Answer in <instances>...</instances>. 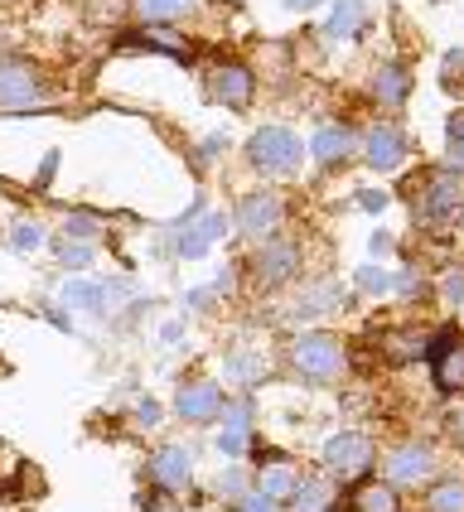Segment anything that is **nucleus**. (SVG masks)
I'll return each instance as SVG.
<instances>
[{
    "label": "nucleus",
    "mask_w": 464,
    "mask_h": 512,
    "mask_svg": "<svg viewBox=\"0 0 464 512\" xmlns=\"http://www.w3.org/2000/svg\"><path fill=\"white\" fill-rule=\"evenodd\" d=\"M431 474V450L426 445H406V450H392L387 455V479L392 484H416Z\"/></svg>",
    "instance_id": "12"
},
{
    "label": "nucleus",
    "mask_w": 464,
    "mask_h": 512,
    "mask_svg": "<svg viewBox=\"0 0 464 512\" xmlns=\"http://www.w3.org/2000/svg\"><path fill=\"white\" fill-rule=\"evenodd\" d=\"M242 512H276V503H271L266 493H247V498H242Z\"/></svg>",
    "instance_id": "37"
},
{
    "label": "nucleus",
    "mask_w": 464,
    "mask_h": 512,
    "mask_svg": "<svg viewBox=\"0 0 464 512\" xmlns=\"http://www.w3.org/2000/svg\"><path fill=\"white\" fill-rule=\"evenodd\" d=\"M358 208H368V213H382V208H387V194H377V189H363V194H358Z\"/></svg>",
    "instance_id": "36"
},
{
    "label": "nucleus",
    "mask_w": 464,
    "mask_h": 512,
    "mask_svg": "<svg viewBox=\"0 0 464 512\" xmlns=\"http://www.w3.org/2000/svg\"><path fill=\"white\" fill-rule=\"evenodd\" d=\"M63 300H68V305H78V310H92V314L107 310V300H102V285H92V281H68Z\"/></svg>",
    "instance_id": "22"
},
{
    "label": "nucleus",
    "mask_w": 464,
    "mask_h": 512,
    "mask_svg": "<svg viewBox=\"0 0 464 512\" xmlns=\"http://www.w3.org/2000/svg\"><path fill=\"white\" fill-rule=\"evenodd\" d=\"M121 49L126 54H141V49H160V54H170V58H189V49L179 44V39H170V34H160V29H145V34H131V39H121Z\"/></svg>",
    "instance_id": "19"
},
{
    "label": "nucleus",
    "mask_w": 464,
    "mask_h": 512,
    "mask_svg": "<svg viewBox=\"0 0 464 512\" xmlns=\"http://www.w3.org/2000/svg\"><path fill=\"white\" fill-rule=\"evenodd\" d=\"M445 430H450V435H455V440L464 445V401H460V406H450V411H445Z\"/></svg>",
    "instance_id": "35"
},
{
    "label": "nucleus",
    "mask_w": 464,
    "mask_h": 512,
    "mask_svg": "<svg viewBox=\"0 0 464 512\" xmlns=\"http://www.w3.org/2000/svg\"><path fill=\"white\" fill-rule=\"evenodd\" d=\"M252 165L266 174H290L300 165V141L290 136L286 126H261L252 136Z\"/></svg>",
    "instance_id": "2"
},
{
    "label": "nucleus",
    "mask_w": 464,
    "mask_h": 512,
    "mask_svg": "<svg viewBox=\"0 0 464 512\" xmlns=\"http://www.w3.org/2000/svg\"><path fill=\"white\" fill-rule=\"evenodd\" d=\"M295 488H300V469H295L290 459H266V464H261V493H266L271 503L295 498Z\"/></svg>",
    "instance_id": "15"
},
{
    "label": "nucleus",
    "mask_w": 464,
    "mask_h": 512,
    "mask_svg": "<svg viewBox=\"0 0 464 512\" xmlns=\"http://www.w3.org/2000/svg\"><path fill=\"white\" fill-rule=\"evenodd\" d=\"M406 160V141L397 126H377L373 136H368V165L373 170H402Z\"/></svg>",
    "instance_id": "11"
},
{
    "label": "nucleus",
    "mask_w": 464,
    "mask_h": 512,
    "mask_svg": "<svg viewBox=\"0 0 464 512\" xmlns=\"http://www.w3.org/2000/svg\"><path fill=\"white\" fill-rule=\"evenodd\" d=\"M310 150H315V160H324V165H339L348 150H353V136H348V126H319Z\"/></svg>",
    "instance_id": "17"
},
{
    "label": "nucleus",
    "mask_w": 464,
    "mask_h": 512,
    "mask_svg": "<svg viewBox=\"0 0 464 512\" xmlns=\"http://www.w3.org/2000/svg\"><path fill=\"white\" fill-rule=\"evenodd\" d=\"M431 512H464V484H435Z\"/></svg>",
    "instance_id": "25"
},
{
    "label": "nucleus",
    "mask_w": 464,
    "mask_h": 512,
    "mask_svg": "<svg viewBox=\"0 0 464 512\" xmlns=\"http://www.w3.org/2000/svg\"><path fill=\"white\" fill-rule=\"evenodd\" d=\"M92 228H97V218H92V213H73V218H68V237H78V242H83Z\"/></svg>",
    "instance_id": "33"
},
{
    "label": "nucleus",
    "mask_w": 464,
    "mask_h": 512,
    "mask_svg": "<svg viewBox=\"0 0 464 512\" xmlns=\"http://www.w3.org/2000/svg\"><path fill=\"white\" fill-rule=\"evenodd\" d=\"M237 228L247 237H266V232L281 228V199L276 194H252V199L237 203Z\"/></svg>",
    "instance_id": "6"
},
{
    "label": "nucleus",
    "mask_w": 464,
    "mask_h": 512,
    "mask_svg": "<svg viewBox=\"0 0 464 512\" xmlns=\"http://www.w3.org/2000/svg\"><path fill=\"white\" fill-rule=\"evenodd\" d=\"M435 382L445 392H464V339L435 343Z\"/></svg>",
    "instance_id": "13"
},
{
    "label": "nucleus",
    "mask_w": 464,
    "mask_h": 512,
    "mask_svg": "<svg viewBox=\"0 0 464 512\" xmlns=\"http://www.w3.org/2000/svg\"><path fill=\"white\" fill-rule=\"evenodd\" d=\"M218 232H223V218H218V213H203L194 228H189V223L179 228V237H174V252H179V256H203L213 242H218Z\"/></svg>",
    "instance_id": "14"
},
{
    "label": "nucleus",
    "mask_w": 464,
    "mask_h": 512,
    "mask_svg": "<svg viewBox=\"0 0 464 512\" xmlns=\"http://www.w3.org/2000/svg\"><path fill=\"white\" fill-rule=\"evenodd\" d=\"M10 247H15V252H39V247H44V228H39V223H20V228L10 232Z\"/></svg>",
    "instance_id": "29"
},
{
    "label": "nucleus",
    "mask_w": 464,
    "mask_h": 512,
    "mask_svg": "<svg viewBox=\"0 0 464 512\" xmlns=\"http://www.w3.org/2000/svg\"><path fill=\"white\" fill-rule=\"evenodd\" d=\"M54 252H58V261H63V266H87V261H92V242H78V237H63V242H58Z\"/></svg>",
    "instance_id": "28"
},
{
    "label": "nucleus",
    "mask_w": 464,
    "mask_h": 512,
    "mask_svg": "<svg viewBox=\"0 0 464 512\" xmlns=\"http://www.w3.org/2000/svg\"><path fill=\"white\" fill-rule=\"evenodd\" d=\"M353 512H397V493L387 484H363L353 493Z\"/></svg>",
    "instance_id": "21"
},
{
    "label": "nucleus",
    "mask_w": 464,
    "mask_h": 512,
    "mask_svg": "<svg viewBox=\"0 0 464 512\" xmlns=\"http://www.w3.org/2000/svg\"><path fill=\"white\" fill-rule=\"evenodd\" d=\"M44 87L29 63H0V107H39Z\"/></svg>",
    "instance_id": "5"
},
{
    "label": "nucleus",
    "mask_w": 464,
    "mask_h": 512,
    "mask_svg": "<svg viewBox=\"0 0 464 512\" xmlns=\"http://www.w3.org/2000/svg\"><path fill=\"white\" fill-rule=\"evenodd\" d=\"M208 87H213V97H218V102H228V107H247V102H252V73H247L242 63H223V68H213Z\"/></svg>",
    "instance_id": "9"
},
{
    "label": "nucleus",
    "mask_w": 464,
    "mask_h": 512,
    "mask_svg": "<svg viewBox=\"0 0 464 512\" xmlns=\"http://www.w3.org/2000/svg\"><path fill=\"white\" fill-rule=\"evenodd\" d=\"M223 498H237V503H242V498H247V479H242V469H228V474H223Z\"/></svg>",
    "instance_id": "32"
},
{
    "label": "nucleus",
    "mask_w": 464,
    "mask_h": 512,
    "mask_svg": "<svg viewBox=\"0 0 464 512\" xmlns=\"http://www.w3.org/2000/svg\"><path fill=\"white\" fill-rule=\"evenodd\" d=\"M455 208H460V174L435 170L431 179H426V194H421V208H416V223L440 228V223H445Z\"/></svg>",
    "instance_id": "3"
},
{
    "label": "nucleus",
    "mask_w": 464,
    "mask_h": 512,
    "mask_svg": "<svg viewBox=\"0 0 464 512\" xmlns=\"http://www.w3.org/2000/svg\"><path fill=\"white\" fill-rule=\"evenodd\" d=\"M329 484H300L295 488V512H329Z\"/></svg>",
    "instance_id": "24"
},
{
    "label": "nucleus",
    "mask_w": 464,
    "mask_h": 512,
    "mask_svg": "<svg viewBox=\"0 0 464 512\" xmlns=\"http://www.w3.org/2000/svg\"><path fill=\"white\" fill-rule=\"evenodd\" d=\"M247 445H252V406H247V401H232L228 421H223V435H218V450L237 459V455H247Z\"/></svg>",
    "instance_id": "10"
},
{
    "label": "nucleus",
    "mask_w": 464,
    "mask_h": 512,
    "mask_svg": "<svg viewBox=\"0 0 464 512\" xmlns=\"http://www.w3.org/2000/svg\"><path fill=\"white\" fill-rule=\"evenodd\" d=\"M358 25H363V0H339L324 29H329V34H353Z\"/></svg>",
    "instance_id": "23"
},
{
    "label": "nucleus",
    "mask_w": 464,
    "mask_h": 512,
    "mask_svg": "<svg viewBox=\"0 0 464 512\" xmlns=\"http://www.w3.org/2000/svg\"><path fill=\"white\" fill-rule=\"evenodd\" d=\"M257 271H261V281H290V271H295V247H290V242H271V247L257 256Z\"/></svg>",
    "instance_id": "18"
},
{
    "label": "nucleus",
    "mask_w": 464,
    "mask_h": 512,
    "mask_svg": "<svg viewBox=\"0 0 464 512\" xmlns=\"http://www.w3.org/2000/svg\"><path fill=\"white\" fill-rule=\"evenodd\" d=\"M373 92H377V102L402 107L406 92H411V73H406V68H397V63H382V68H377V78H373Z\"/></svg>",
    "instance_id": "16"
},
{
    "label": "nucleus",
    "mask_w": 464,
    "mask_h": 512,
    "mask_svg": "<svg viewBox=\"0 0 464 512\" xmlns=\"http://www.w3.org/2000/svg\"><path fill=\"white\" fill-rule=\"evenodd\" d=\"M150 479H155V484L160 488H174V493H179V488H189L194 484V459H189V450H160V455L150 459Z\"/></svg>",
    "instance_id": "8"
},
{
    "label": "nucleus",
    "mask_w": 464,
    "mask_h": 512,
    "mask_svg": "<svg viewBox=\"0 0 464 512\" xmlns=\"http://www.w3.org/2000/svg\"><path fill=\"white\" fill-rule=\"evenodd\" d=\"M290 358H295V368L305 372V377H319V382L339 377V368H344V348H339L334 334H305V339H295Z\"/></svg>",
    "instance_id": "1"
},
{
    "label": "nucleus",
    "mask_w": 464,
    "mask_h": 512,
    "mask_svg": "<svg viewBox=\"0 0 464 512\" xmlns=\"http://www.w3.org/2000/svg\"><path fill=\"white\" fill-rule=\"evenodd\" d=\"M382 348H387L397 363H406V358H421L426 339H416V334H387V339H382Z\"/></svg>",
    "instance_id": "26"
},
{
    "label": "nucleus",
    "mask_w": 464,
    "mask_h": 512,
    "mask_svg": "<svg viewBox=\"0 0 464 512\" xmlns=\"http://www.w3.org/2000/svg\"><path fill=\"white\" fill-rule=\"evenodd\" d=\"M174 411H179L184 421H213V416L223 411V392H218L213 382H184L179 397H174Z\"/></svg>",
    "instance_id": "7"
},
{
    "label": "nucleus",
    "mask_w": 464,
    "mask_h": 512,
    "mask_svg": "<svg viewBox=\"0 0 464 512\" xmlns=\"http://www.w3.org/2000/svg\"><path fill=\"white\" fill-rule=\"evenodd\" d=\"M54 165H58V155H49V160H44V170H39V184H49V179H54Z\"/></svg>",
    "instance_id": "39"
},
{
    "label": "nucleus",
    "mask_w": 464,
    "mask_h": 512,
    "mask_svg": "<svg viewBox=\"0 0 464 512\" xmlns=\"http://www.w3.org/2000/svg\"><path fill=\"white\" fill-rule=\"evenodd\" d=\"M189 10H194V0H136V15L145 25H170V20L189 15Z\"/></svg>",
    "instance_id": "20"
},
{
    "label": "nucleus",
    "mask_w": 464,
    "mask_h": 512,
    "mask_svg": "<svg viewBox=\"0 0 464 512\" xmlns=\"http://www.w3.org/2000/svg\"><path fill=\"white\" fill-rule=\"evenodd\" d=\"M228 372H232V377H242V382H252V377L261 372V363H252V353H232V358H228Z\"/></svg>",
    "instance_id": "31"
},
{
    "label": "nucleus",
    "mask_w": 464,
    "mask_h": 512,
    "mask_svg": "<svg viewBox=\"0 0 464 512\" xmlns=\"http://www.w3.org/2000/svg\"><path fill=\"white\" fill-rule=\"evenodd\" d=\"M440 290H445V300H464V271H445V276H440Z\"/></svg>",
    "instance_id": "34"
},
{
    "label": "nucleus",
    "mask_w": 464,
    "mask_h": 512,
    "mask_svg": "<svg viewBox=\"0 0 464 512\" xmlns=\"http://www.w3.org/2000/svg\"><path fill=\"white\" fill-rule=\"evenodd\" d=\"M290 10H310V5H319V0H286Z\"/></svg>",
    "instance_id": "40"
},
{
    "label": "nucleus",
    "mask_w": 464,
    "mask_h": 512,
    "mask_svg": "<svg viewBox=\"0 0 464 512\" xmlns=\"http://www.w3.org/2000/svg\"><path fill=\"white\" fill-rule=\"evenodd\" d=\"M373 256H392V237H387V232H377L373 237Z\"/></svg>",
    "instance_id": "38"
},
{
    "label": "nucleus",
    "mask_w": 464,
    "mask_h": 512,
    "mask_svg": "<svg viewBox=\"0 0 464 512\" xmlns=\"http://www.w3.org/2000/svg\"><path fill=\"white\" fill-rule=\"evenodd\" d=\"M450 160H455V170H464V112L450 116Z\"/></svg>",
    "instance_id": "30"
},
{
    "label": "nucleus",
    "mask_w": 464,
    "mask_h": 512,
    "mask_svg": "<svg viewBox=\"0 0 464 512\" xmlns=\"http://www.w3.org/2000/svg\"><path fill=\"white\" fill-rule=\"evenodd\" d=\"M324 459H329V469H334V474L353 479V474H363V469L373 464V445H368V435H358V430H344V435H334V440H329Z\"/></svg>",
    "instance_id": "4"
},
{
    "label": "nucleus",
    "mask_w": 464,
    "mask_h": 512,
    "mask_svg": "<svg viewBox=\"0 0 464 512\" xmlns=\"http://www.w3.org/2000/svg\"><path fill=\"white\" fill-rule=\"evenodd\" d=\"M358 285H363L368 295H392V290H397V276H392V271H377V266H363V271H358Z\"/></svg>",
    "instance_id": "27"
}]
</instances>
